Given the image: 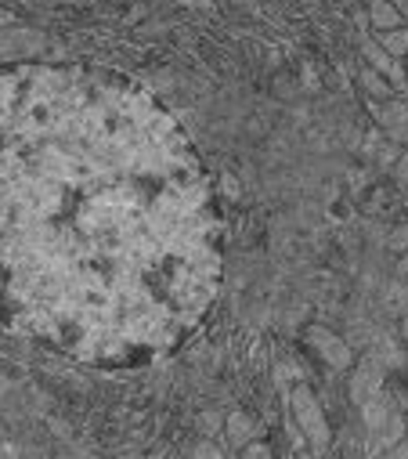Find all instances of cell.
<instances>
[{
    "label": "cell",
    "mask_w": 408,
    "mask_h": 459,
    "mask_svg": "<svg viewBox=\"0 0 408 459\" xmlns=\"http://www.w3.org/2000/svg\"><path fill=\"white\" fill-rule=\"evenodd\" d=\"M0 22H8V12L4 8H0Z\"/></svg>",
    "instance_id": "16"
},
{
    "label": "cell",
    "mask_w": 408,
    "mask_h": 459,
    "mask_svg": "<svg viewBox=\"0 0 408 459\" xmlns=\"http://www.w3.org/2000/svg\"><path fill=\"white\" fill-rule=\"evenodd\" d=\"M379 127L390 134L394 145H408V109L401 102H387L379 113H376Z\"/></svg>",
    "instance_id": "5"
},
{
    "label": "cell",
    "mask_w": 408,
    "mask_h": 459,
    "mask_svg": "<svg viewBox=\"0 0 408 459\" xmlns=\"http://www.w3.org/2000/svg\"><path fill=\"white\" fill-rule=\"evenodd\" d=\"M404 336H408V319H404Z\"/></svg>",
    "instance_id": "17"
},
{
    "label": "cell",
    "mask_w": 408,
    "mask_h": 459,
    "mask_svg": "<svg viewBox=\"0 0 408 459\" xmlns=\"http://www.w3.org/2000/svg\"><path fill=\"white\" fill-rule=\"evenodd\" d=\"M232 4H239V8H250V4H253V0H232Z\"/></svg>",
    "instance_id": "15"
},
{
    "label": "cell",
    "mask_w": 408,
    "mask_h": 459,
    "mask_svg": "<svg viewBox=\"0 0 408 459\" xmlns=\"http://www.w3.org/2000/svg\"><path fill=\"white\" fill-rule=\"evenodd\" d=\"M308 340L315 344V351L333 365V370H347V365H351V347H347L333 329L311 326V329H308Z\"/></svg>",
    "instance_id": "3"
},
{
    "label": "cell",
    "mask_w": 408,
    "mask_h": 459,
    "mask_svg": "<svg viewBox=\"0 0 408 459\" xmlns=\"http://www.w3.org/2000/svg\"><path fill=\"white\" fill-rule=\"evenodd\" d=\"M177 8H191V12H199V8H210L214 0H174Z\"/></svg>",
    "instance_id": "14"
},
{
    "label": "cell",
    "mask_w": 408,
    "mask_h": 459,
    "mask_svg": "<svg viewBox=\"0 0 408 459\" xmlns=\"http://www.w3.org/2000/svg\"><path fill=\"white\" fill-rule=\"evenodd\" d=\"M369 26H372L376 33L401 30V26H404V12L394 8L390 0H369Z\"/></svg>",
    "instance_id": "6"
},
{
    "label": "cell",
    "mask_w": 408,
    "mask_h": 459,
    "mask_svg": "<svg viewBox=\"0 0 408 459\" xmlns=\"http://www.w3.org/2000/svg\"><path fill=\"white\" fill-rule=\"evenodd\" d=\"M404 90H408V72H404Z\"/></svg>",
    "instance_id": "18"
},
{
    "label": "cell",
    "mask_w": 408,
    "mask_h": 459,
    "mask_svg": "<svg viewBox=\"0 0 408 459\" xmlns=\"http://www.w3.org/2000/svg\"><path fill=\"white\" fill-rule=\"evenodd\" d=\"M361 87L369 90L372 98H383V102L394 95V87H390V83H387V80H383L376 69H361Z\"/></svg>",
    "instance_id": "9"
},
{
    "label": "cell",
    "mask_w": 408,
    "mask_h": 459,
    "mask_svg": "<svg viewBox=\"0 0 408 459\" xmlns=\"http://www.w3.org/2000/svg\"><path fill=\"white\" fill-rule=\"evenodd\" d=\"M246 459H271V448L268 445H246Z\"/></svg>",
    "instance_id": "12"
},
{
    "label": "cell",
    "mask_w": 408,
    "mask_h": 459,
    "mask_svg": "<svg viewBox=\"0 0 408 459\" xmlns=\"http://www.w3.org/2000/svg\"><path fill=\"white\" fill-rule=\"evenodd\" d=\"M225 430H228L232 448H246V445L257 438V423H253V416L242 412V409H235V412L225 420Z\"/></svg>",
    "instance_id": "7"
},
{
    "label": "cell",
    "mask_w": 408,
    "mask_h": 459,
    "mask_svg": "<svg viewBox=\"0 0 408 459\" xmlns=\"http://www.w3.org/2000/svg\"><path fill=\"white\" fill-rule=\"evenodd\" d=\"M376 44L397 62V58H408V30H387V33H376Z\"/></svg>",
    "instance_id": "8"
},
{
    "label": "cell",
    "mask_w": 408,
    "mask_h": 459,
    "mask_svg": "<svg viewBox=\"0 0 408 459\" xmlns=\"http://www.w3.org/2000/svg\"><path fill=\"white\" fill-rule=\"evenodd\" d=\"M361 55L369 58V69H376L387 83H394V90H404V65L401 62H394L379 44H372L369 37L361 40Z\"/></svg>",
    "instance_id": "4"
},
{
    "label": "cell",
    "mask_w": 408,
    "mask_h": 459,
    "mask_svg": "<svg viewBox=\"0 0 408 459\" xmlns=\"http://www.w3.org/2000/svg\"><path fill=\"white\" fill-rule=\"evenodd\" d=\"M289 409H293V420H296L303 441H308L315 452H326L329 441H333V427H329V420H326V412H322L315 391H311V387H296V391L289 395Z\"/></svg>",
    "instance_id": "1"
},
{
    "label": "cell",
    "mask_w": 408,
    "mask_h": 459,
    "mask_svg": "<svg viewBox=\"0 0 408 459\" xmlns=\"http://www.w3.org/2000/svg\"><path fill=\"white\" fill-rule=\"evenodd\" d=\"M394 177H397V185H408V152L397 159V166H394Z\"/></svg>",
    "instance_id": "13"
},
{
    "label": "cell",
    "mask_w": 408,
    "mask_h": 459,
    "mask_svg": "<svg viewBox=\"0 0 408 459\" xmlns=\"http://www.w3.org/2000/svg\"><path fill=\"white\" fill-rule=\"evenodd\" d=\"M379 459H408V441H397V445H390L387 452H379Z\"/></svg>",
    "instance_id": "10"
},
{
    "label": "cell",
    "mask_w": 408,
    "mask_h": 459,
    "mask_svg": "<svg viewBox=\"0 0 408 459\" xmlns=\"http://www.w3.org/2000/svg\"><path fill=\"white\" fill-rule=\"evenodd\" d=\"M191 459H221V452H217L210 441H202V445L195 448V455H191Z\"/></svg>",
    "instance_id": "11"
},
{
    "label": "cell",
    "mask_w": 408,
    "mask_h": 459,
    "mask_svg": "<svg viewBox=\"0 0 408 459\" xmlns=\"http://www.w3.org/2000/svg\"><path fill=\"white\" fill-rule=\"evenodd\" d=\"M44 44H47V37L30 26L0 30V58H30V55H40Z\"/></svg>",
    "instance_id": "2"
}]
</instances>
